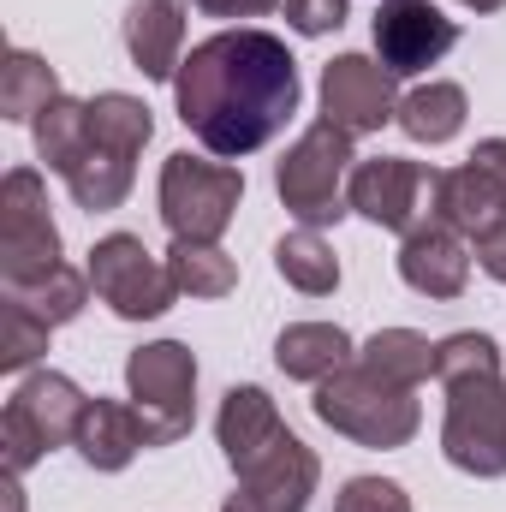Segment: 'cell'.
<instances>
[{"instance_id":"1","label":"cell","mask_w":506,"mask_h":512,"mask_svg":"<svg viewBox=\"0 0 506 512\" xmlns=\"http://www.w3.org/2000/svg\"><path fill=\"white\" fill-rule=\"evenodd\" d=\"M173 108L209 155L245 161L298 114V60L268 30H215L185 54Z\"/></svg>"},{"instance_id":"2","label":"cell","mask_w":506,"mask_h":512,"mask_svg":"<svg viewBox=\"0 0 506 512\" xmlns=\"http://www.w3.org/2000/svg\"><path fill=\"white\" fill-rule=\"evenodd\" d=\"M435 376L447 387V423H441V453L453 471L495 483L506 477V382H501V346L477 328L447 334Z\"/></svg>"},{"instance_id":"3","label":"cell","mask_w":506,"mask_h":512,"mask_svg":"<svg viewBox=\"0 0 506 512\" xmlns=\"http://www.w3.org/2000/svg\"><path fill=\"white\" fill-rule=\"evenodd\" d=\"M155 137V114L149 102H137L126 90H102L90 96V137H84V155L72 161L66 173V191L78 209L90 215H108L131 197V179H137V155L143 143Z\"/></svg>"},{"instance_id":"4","label":"cell","mask_w":506,"mask_h":512,"mask_svg":"<svg viewBox=\"0 0 506 512\" xmlns=\"http://www.w3.org/2000/svg\"><path fill=\"white\" fill-rule=\"evenodd\" d=\"M417 387H399L376 376L370 364H346V370H334L328 382H316V399H310V411L334 429V435H346V441H358V447H376V453H393V447H405L417 429H423V405L411 399Z\"/></svg>"},{"instance_id":"5","label":"cell","mask_w":506,"mask_h":512,"mask_svg":"<svg viewBox=\"0 0 506 512\" xmlns=\"http://www.w3.org/2000/svg\"><path fill=\"white\" fill-rule=\"evenodd\" d=\"M352 167H358L352 131L334 126V120H316V126L298 131V143L280 155L274 191H280V203H286V215H292L298 227H316V233H322V227H334V221L352 215V203H346Z\"/></svg>"},{"instance_id":"6","label":"cell","mask_w":506,"mask_h":512,"mask_svg":"<svg viewBox=\"0 0 506 512\" xmlns=\"http://www.w3.org/2000/svg\"><path fill=\"white\" fill-rule=\"evenodd\" d=\"M245 203V173L233 161H203L191 149L161 161V221L173 239L215 245Z\"/></svg>"},{"instance_id":"7","label":"cell","mask_w":506,"mask_h":512,"mask_svg":"<svg viewBox=\"0 0 506 512\" xmlns=\"http://www.w3.org/2000/svg\"><path fill=\"white\" fill-rule=\"evenodd\" d=\"M84 387L60 370H36L12 387L6 411H0V447H6V471H30L36 459H48L54 447H72L78 417H84Z\"/></svg>"},{"instance_id":"8","label":"cell","mask_w":506,"mask_h":512,"mask_svg":"<svg viewBox=\"0 0 506 512\" xmlns=\"http://www.w3.org/2000/svg\"><path fill=\"white\" fill-rule=\"evenodd\" d=\"M429 221L483 245L506 227V137H483L465 167H441L429 185Z\"/></svg>"},{"instance_id":"9","label":"cell","mask_w":506,"mask_h":512,"mask_svg":"<svg viewBox=\"0 0 506 512\" xmlns=\"http://www.w3.org/2000/svg\"><path fill=\"white\" fill-rule=\"evenodd\" d=\"M126 387L131 405L149 423V447H173L191 435V423H197V358H191V346H179V340L137 346L126 358Z\"/></svg>"},{"instance_id":"10","label":"cell","mask_w":506,"mask_h":512,"mask_svg":"<svg viewBox=\"0 0 506 512\" xmlns=\"http://www.w3.org/2000/svg\"><path fill=\"white\" fill-rule=\"evenodd\" d=\"M84 274H90L96 298H102L114 316H126V322H155V316H167L173 298H179V280H173L167 256H155L137 233H108V239H96Z\"/></svg>"},{"instance_id":"11","label":"cell","mask_w":506,"mask_h":512,"mask_svg":"<svg viewBox=\"0 0 506 512\" xmlns=\"http://www.w3.org/2000/svg\"><path fill=\"white\" fill-rule=\"evenodd\" d=\"M60 268V227L48 215V185L36 167H12L0 179V280L30 286Z\"/></svg>"},{"instance_id":"12","label":"cell","mask_w":506,"mask_h":512,"mask_svg":"<svg viewBox=\"0 0 506 512\" xmlns=\"http://www.w3.org/2000/svg\"><path fill=\"white\" fill-rule=\"evenodd\" d=\"M459 42V24L435 0H381L376 6V60L393 78H417L441 66Z\"/></svg>"},{"instance_id":"13","label":"cell","mask_w":506,"mask_h":512,"mask_svg":"<svg viewBox=\"0 0 506 512\" xmlns=\"http://www.w3.org/2000/svg\"><path fill=\"white\" fill-rule=\"evenodd\" d=\"M435 185V173L423 161H405V155H376V161H358L352 179H346V203L352 215L376 221L381 233H411L423 227V191Z\"/></svg>"},{"instance_id":"14","label":"cell","mask_w":506,"mask_h":512,"mask_svg":"<svg viewBox=\"0 0 506 512\" xmlns=\"http://www.w3.org/2000/svg\"><path fill=\"white\" fill-rule=\"evenodd\" d=\"M322 120L346 126L352 137L381 131L387 120H399V90L393 72L370 60V54H340L322 66Z\"/></svg>"},{"instance_id":"15","label":"cell","mask_w":506,"mask_h":512,"mask_svg":"<svg viewBox=\"0 0 506 512\" xmlns=\"http://www.w3.org/2000/svg\"><path fill=\"white\" fill-rule=\"evenodd\" d=\"M233 477H239V495H251L262 512H304L310 495H316V483H322V459L286 429L262 453H251Z\"/></svg>"},{"instance_id":"16","label":"cell","mask_w":506,"mask_h":512,"mask_svg":"<svg viewBox=\"0 0 506 512\" xmlns=\"http://www.w3.org/2000/svg\"><path fill=\"white\" fill-rule=\"evenodd\" d=\"M399 280L423 298H459L471 286V239H459L441 221H423L399 245Z\"/></svg>"},{"instance_id":"17","label":"cell","mask_w":506,"mask_h":512,"mask_svg":"<svg viewBox=\"0 0 506 512\" xmlns=\"http://www.w3.org/2000/svg\"><path fill=\"white\" fill-rule=\"evenodd\" d=\"M126 54L143 78L173 84L179 66H185V6H179V0H131Z\"/></svg>"},{"instance_id":"18","label":"cell","mask_w":506,"mask_h":512,"mask_svg":"<svg viewBox=\"0 0 506 512\" xmlns=\"http://www.w3.org/2000/svg\"><path fill=\"white\" fill-rule=\"evenodd\" d=\"M78 459L90 471H126L131 459L149 447V423L137 405H120V399H90L84 417H78V435H72Z\"/></svg>"},{"instance_id":"19","label":"cell","mask_w":506,"mask_h":512,"mask_svg":"<svg viewBox=\"0 0 506 512\" xmlns=\"http://www.w3.org/2000/svg\"><path fill=\"white\" fill-rule=\"evenodd\" d=\"M358 358V346H352V334L340 328V322H292V328H280V340H274V364H280V376H292V382H328L334 370H346Z\"/></svg>"},{"instance_id":"20","label":"cell","mask_w":506,"mask_h":512,"mask_svg":"<svg viewBox=\"0 0 506 512\" xmlns=\"http://www.w3.org/2000/svg\"><path fill=\"white\" fill-rule=\"evenodd\" d=\"M274 435H286V423H280V411H274V399L262 393V387H227V399H221V417H215V441H221V453H227V465L239 471L251 453H262Z\"/></svg>"},{"instance_id":"21","label":"cell","mask_w":506,"mask_h":512,"mask_svg":"<svg viewBox=\"0 0 506 512\" xmlns=\"http://www.w3.org/2000/svg\"><path fill=\"white\" fill-rule=\"evenodd\" d=\"M465 114H471V102H465V90L459 84H447V78H429V84H417L411 96H399V131L411 137V143H453L459 131H465Z\"/></svg>"},{"instance_id":"22","label":"cell","mask_w":506,"mask_h":512,"mask_svg":"<svg viewBox=\"0 0 506 512\" xmlns=\"http://www.w3.org/2000/svg\"><path fill=\"white\" fill-rule=\"evenodd\" d=\"M435 358H441V346H429V334H417V328H381L358 346V364H370L376 376L399 387H423L435 376Z\"/></svg>"},{"instance_id":"23","label":"cell","mask_w":506,"mask_h":512,"mask_svg":"<svg viewBox=\"0 0 506 512\" xmlns=\"http://www.w3.org/2000/svg\"><path fill=\"white\" fill-rule=\"evenodd\" d=\"M274 268H280V280H286L292 292H304V298H328V292L340 286V256H334V245H328L316 227L286 233V239L274 245Z\"/></svg>"},{"instance_id":"24","label":"cell","mask_w":506,"mask_h":512,"mask_svg":"<svg viewBox=\"0 0 506 512\" xmlns=\"http://www.w3.org/2000/svg\"><path fill=\"white\" fill-rule=\"evenodd\" d=\"M54 96H66V90H60V78H54V66H48L42 54L12 48V54L0 60V114H6V120L30 126Z\"/></svg>"},{"instance_id":"25","label":"cell","mask_w":506,"mask_h":512,"mask_svg":"<svg viewBox=\"0 0 506 512\" xmlns=\"http://www.w3.org/2000/svg\"><path fill=\"white\" fill-rule=\"evenodd\" d=\"M30 137H36V155L48 161V173H72V161L84 155V137H90V102L78 96H54L36 120H30Z\"/></svg>"},{"instance_id":"26","label":"cell","mask_w":506,"mask_h":512,"mask_svg":"<svg viewBox=\"0 0 506 512\" xmlns=\"http://www.w3.org/2000/svg\"><path fill=\"white\" fill-rule=\"evenodd\" d=\"M167 268H173L179 292H191V298H227V292L239 286V262L221 251V245L173 239V245H167Z\"/></svg>"},{"instance_id":"27","label":"cell","mask_w":506,"mask_h":512,"mask_svg":"<svg viewBox=\"0 0 506 512\" xmlns=\"http://www.w3.org/2000/svg\"><path fill=\"white\" fill-rule=\"evenodd\" d=\"M90 274H78V268H54V274H42V280H30V286H6V298H18L24 310H36L48 328H66L84 304H90Z\"/></svg>"},{"instance_id":"28","label":"cell","mask_w":506,"mask_h":512,"mask_svg":"<svg viewBox=\"0 0 506 512\" xmlns=\"http://www.w3.org/2000/svg\"><path fill=\"white\" fill-rule=\"evenodd\" d=\"M48 322L36 310H24L18 298L0 292V370H30L42 352H48Z\"/></svg>"},{"instance_id":"29","label":"cell","mask_w":506,"mask_h":512,"mask_svg":"<svg viewBox=\"0 0 506 512\" xmlns=\"http://www.w3.org/2000/svg\"><path fill=\"white\" fill-rule=\"evenodd\" d=\"M334 512H411V495L393 477H352L334 495Z\"/></svg>"},{"instance_id":"30","label":"cell","mask_w":506,"mask_h":512,"mask_svg":"<svg viewBox=\"0 0 506 512\" xmlns=\"http://www.w3.org/2000/svg\"><path fill=\"white\" fill-rule=\"evenodd\" d=\"M280 12L298 36H328L346 24V0H280Z\"/></svg>"},{"instance_id":"31","label":"cell","mask_w":506,"mask_h":512,"mask_svg":"<svg viewBox=\"0 0 506 512\" xmlns=\"http://www.w3.org/2000/svg\"><path fill=\"white\" fill-rule=\"evenodd\" d=\"M203 18H262V12H274L280 0H191Z\"/></svg>"},{"instance_id":"32","label":"cell","mask_w":506,"mask_h":512,"mask_svg":"<svg viewBox=\"0 0 506 512\" xmlns=\"http://www.w3.org/2000/svg\"><path fill=\"white\" fill-rule=\"evenodd\" d=\"M477 262H483V274H489V280H501V286H506V227L495 233V239H483V245H477Z\"/></svg>"},{"instance_id":"33","label":"cell","mask_w":506,"mask_h":512,"mask_svg":"<svg viewBox=\"0 0 506 512\" xmlns=\"http://www.w3.org/2000/svg\"><path fill=\"white\" fill-rule=\"evenodd\" d=\"M221 512H262V507H256L251 495H239V489H233V495H227V507H221Z\"/></svg>"},{"instance_id":"34","label":"cell","mask_w":506,"mask_h":512,"mask_svg":"<svg viewBox=\"0 0 506 512\" xmlns=\"http://www.w3.org/2000/svg\"><path fill=\"white\" fill-rule=\"evenodd\" d=\"M459 6H471V12H501L506 0H459Z\"/></svg>"}]
</instances>
